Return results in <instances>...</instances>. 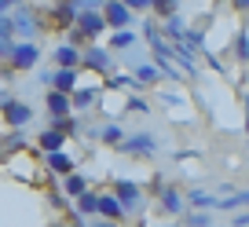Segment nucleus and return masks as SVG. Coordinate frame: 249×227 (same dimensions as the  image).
<instances>
[{
	"label": "nucleus",
	"instance_id": "obj_36",
	"mask_svg": "<svg viewBox=\"0 0 249 227\" xmlns=\"http://www.w3.org/2000/svg\"><path fill=\"white\" fill-rule=\"evenodd\" d=\"M48 205H52V209H66V194L52 191V194H48Z\"/></svg>",
	"mask_w": 249,
	"mask_h": 227
},
{
	"label": "nucleus",
	"instance_id": "obj_34",
	"mask_svg": "<svg viewBox=\"0 0 249 227\" xmlns=\"http://www.w3.org/2000/svg\"><path fill=\"white\" fill-rule=\"evenodd\" d=\"M231 227H249V209H246V205H242V209H234Z\"/></svg>",
	"mask_w": 249,
	"mask_h": 227
},
{
	"label": "nucleus",
	"instance_id": "obj_23",
	"mask_svg": "<svg viewBox=\"0 0 249 227\" xmlns=\"http://www.w3.org/2000/svg\"><path fill=\"white\" fill-rule=\"evenodd\" d=\"M85 187H88V180H85V176L77 173V169H73V173H66V176H62V194H66V198L81 194V191H85Z\"/></svg>",
	"mask_w": 249,
	"mask_h": 227
},
{
	"label": "nucleus",
	"instance_id": "obj_1",
	"mask_svg": "<svg viewBox=\"0 0 249 227\" xmlns=\"http://www.w3.org/2000/svg\"><path fill=\"white\" fill-rule=\"evenodd\" d=\"M8 18H11V33H15L18 40H37V33L44 30V18H40V11H33L30 4H15V8L8 11Z\"/></svg>",
	"mask_w": 249,
	"mask_h": 227
},
{
	"label": "nucleus",
	"instance_id": "obj_11",
	"mask_svg": "<svg viewBox=\"0 0 249 227\" xmlns=\"http://www.w3.org/2000/svg\"><path fill=\"white\" fill-rule=\"evenodd\" d=\"M95 216H103L107 224H117V220H124V209H121V202H117L114 191L95 198Z\"/></svg>",
	"mask_w": 249,
	"mask_h": 227
},
{
	"label": "nucleus",
	"instance_id": "obj_15",
	"mask_svg": "<svg viewBox=\"0 0 249 227\" xmlns=\"http://www.w3.org/2000/svg\"><path fill=\"white\" fill-rule=\"evenodd\" d=\"M158 30H161L165 40H179V37H183V30H187V18L179 15V11H172V15H165L161 22H158Z\"/></svg>",
	"mask_w": 249,
	"mask_h": 227
},
{
	"label": "nucleus",
	"instance_id": "obj_10",
	"mask_svg": "<svg viewBox=\"0 0 249 227\" xmlns=\"http://www.w3.org/2000/svg\"><path fill=\"white\" fill-rule=\"evenodd\" d=\"M154 187H158V191H154V194H158V205H161L165 212H172V216H179V212H183V194H179L176 187H169V183H161V180H158Z\"/></svg>",
	"mask_w": 249,
	"mask_h": 227
},
{
	"label": "nucleus",
	"instance_id": "obj_19",
	"mask_svg": "<svg viewBox=\"0 0 249 227\" xmlns=\"http://www.w3.org/2000/svg\"><path fill=\"white\" fill-rule=\"evenodd\" d=\"M132 77H136V85H140V88L161 85V73H158V66H154V63H143V66H136V70H132Z\"/></svg>",
	"mask_w": 249,
	"mask_h": 227
},
{
	"label": "nucleus",
	"instance_id": "obj_7",
	"mask_svg": "<svg viewBox=\"0 0 249 227\" xmlns=\"http://www.w3.org/2000/svg\"><path fill=\"white\" fill-rule=\"evenodd\" d=\"M117 150H124V154H140V157H150V154H158V140H154L150 132H132V136H121Z\"/></svg>",
	"mask_w": 249,
	"mask_h": 227
},
{
	"label": "nucleus",
	"instance_id": "obj_13",
	"mask_svg": "<svg viewBox=\"0 0 249 227\" xmlns=\"http://www.w3.org/2000/svg\"><path fill=\"white\" fill-rule=\"evenodd\" d=\"M140 44V33L132 30V26H121V30H110V52H132V48Z\"/></svg>",
	"mask_w": 249,
	"mask_h": 227
},
{
	"label": "nucleus",
	"instance_id": "obj_6",
	"mask_svg": "<svg viewBox=\"0 0 249 227\" xmlns=\"http://www.w3.org/2000/svg\"><path fill=\"white\" fill-rule=\"evenodd\" d=\"M114 194H117V202H121L124 216L143 209V187H140L136 180H117V183H114Z\"/></svg>",
	"mask_w": 249,
	"mask_h": 227
},
{
	"label": "nucleus",
	"instance_id": "obj_33",
	"mask_svg": "<svg viewBox=\"0 0 249 227\" xmlns=\"http://www.w3.org/2000/svg\"><path fill=\"white\" fill-rule=\"evenodd\" d=\"M143 37H147V40H154V37H161V30H158V18H154V15H150V18H147V22H143Z\"/></svg>",
	"mask_w": 249,
	"mask_h": 227
},
{
	"label": "nucleus",
	"instance_id": "obj_16",
	"mask_svg": "<svg viewBox=\"0 0 249 227\" xmlns=\"http://www.w3.org/2000/svg\"><path fill=\"white\" fill-rule=\"evenodd\" d=\"M55 66H81V44H73V40H66V44L55 48Z\"/></svg>",
	"mask_w": 249,
	"mask_h": 227
},
{
	"label": "nucleus",
	"instance_id": "obj_39",
	"mask_svg": "<svg viewBox=\"0 0 249 227\" xmlns=\"http://www.w3.org/2000/svg\"><path fill=\"white\" fill-rule=\"evenodd\" d=\"M8 4H11V8H15V4H22V0H8Z\"/></svg>",
	"mask_w": 249,
	"mask_h": 227
},
{
	"label": "nucleus",
	"instance_id": "obj_28",
	"mask_svg": "<svg viewBox=\"0 0 249 227\" xmlns=\"http://www.w3.org/2000/svg\"><path fill=\"white\" fill-rule=\"evenodd\" d=\"M150 11H154L158 18L172 15V11H179V0H150Z\"/></svg>",
	"mask_w": 249,
	"mask_h": 227
},
{
	"label": "nucleus",
	"instance_id": "obj_12",
	"mask_svg": "<svg viewBox=\"0 0 249 227\" xmlns=\"http://www.w3.org/2000/svg\"><path fill=\"white\" fill-rule=\"evenodd\" d=\"M81 66H55L52 70V85L48 88H59V92H73V88L81 85Z\"/></svg>",
	"mask_w": 249,
	"mask_h": 227
},
{
	"label": "nucleus",
	"instance_id": "obj_26",
	"mask_svg": "<svg viewBox=\"0 0 249 227\" xmlns=\"http://www.w3.org/2000/svg\"><path fill=\"white\" fill-rule=\"evenodd\" d=\"M55 22L59 26H73V15H77V4H73V0H62V4H55Z\"/></svg>",
	"mask_w": 249,
	"mask_h": 227
},
{
	"label": "nucleus",
	"instance_id": "obj_3",
	"mask_svg": "<svg viewBox=\"0 0 249 227\" xmlns=\"http://www.w3.org/2000/svg\"><path fill=\"white\" fill-rule=\"evenodd\" d=\"M103 30H107V22H103V11L99 8H81L77 15H73V40H95L103 37Z\"/></svg>",
	"mask_w": 249,
	"mask_h": 227
},
{
	"label": "nucleus",
	"instance_id": "obj_27",
	"mask_svg": "<svg viewBox=\"0 0 249 227\" xmlns=\"http://www.w3.org/2000/svg\"><path fill=\"white\" fill-rule=\"evenodd\" d=\"M26 147V136H22V128H11L4 140H0V150H22Z\"/></svg>",
	"mask_w": 249,
	"mask_h": 227
},
{
	"label": "nucleus",
	"instance_id": "obj_14",
	"mask_svg": "<svg viewBox=\"0 0 249 227\" xmlns=\"http://www.w3.org/2000/svg\"><path fill=\"white\" fill-rule=\"evenodd\" d=\"M44 110L48 118H59V114H70V92H59V88H48L44 92Z\"/></svg>",
	"mask_w": 249,
	"mask_h": 227
},
{
	"label": "nucleus",
	"instance_id": "obj_37",
	"mask_svg": "<svg viewBox=\"0 0 249 227\" xmlns=\"http://www.w3.org/2000/svg\"><path fill=\"white\" fill-rule=\"evenodd\" d=\"M231 8L242 15V11H249V0H231Z\"/></svg>",
	"mask_w": 249,
	"mask_h": 227
},
{
	"label": "nucleus",
	"instance_id": "obj_17",
	"mask_svg": "<svg viewBox=\"0 0 249 227\" xmlns=\"http://www.w3.org/2000/svg\"><path fill=\"white\" fill-rule=\"evenodd\" d=\"M242 205H249V191H234L231 187V194H216V205H213V209L231 212V209H242Z\"/></svg>",
	"mask_w": 249,
	"mask_h": 227
},
{
	"label": "nucleus",
	"instance_id": "obj_21",
	"mask_svg": "<svg viewBox=\"0 0 249 227\" xmlns=\"http://www.w3.org/2000/svg\"><path fill=\"white\" fill-rule=\"evenodd\" d=\"M52 128H59L62 136H66V140H70V136H77L81 132V121H77V114H59V118H52Z\"/></svg>",
	"mask_w": 249,
	"mask_h": 227
},
{
	"label": "nucleus",
	"instance_id": "obj_25",
	"mask_svg": "<svg viewBox=\"0 0 249 227\" xmlns=\"http://www.w3.org/2000/svg\"><path fill=\"white\" fill-rule=\"evenodd\" d=\"M37 143H40V150H59V147H66V136L59 128H48V132L37 136Z\"/></svg>",
	"mask_w": 249,
	"mask_h": 227
},
{
	"label": "nucleus",
	"instance_id": "obj_31",
	"mask_svg": "<svg viewBox=\"0 0 249 227\" xmlns=\"http://www.w3.org/2000/svg\"><path fill=\"white\" fill-rule=\"evenodd\" d=\"M234 59H238V63H246V59H249V37H246V33L234 37Z\"/></svg>",
	"mask_w": 249,
	"mask_h": 227
},
{
	"label": "nucleus",
	"instance_id": "obj_5",
	"mask_svg": "<svg viewBox=\"0 0 249 227\" xmlns=\"http://www.w3.org/2000/svg\"><path fill=\"white\" fill-rule=\"evenodd\" d=\"M103 22H107V30H121V26H132L136 11L124 4V0H103Z\"/></svg>",
	"mask_w": 249,
	"mask_h": 227
},
{
	"label": "nucleus",
	"instance_id": "obj_29",
	"mask_svg": "<svg viewBox=\"0 0 249 227\" xmlns=\"http://www.w3.org/2000/svg\"><path fill=\"white\" fill-rule=\"evenodd\" d=\"M191 205H195V209H213V205H216V194H205V191H191Z\"/></svg>",
	"mask_w": 249,
	"mask_h": 227
},
{
	"label": "nucleus",
	"instance_id": "obj_32",
	"mask_svg": "<svg viewBox=\"0 0 249 227\" xmlns=\"http://www.w3.org/2000/svg\"><path fill=\"white\" fill-rule=\"evenodd\" d=\"M128 110H136V114H150V103L143 99V95H128Z\"/></svg>",
	"mask_w": 249,
	"mask_h": 227
},
{
	"label": "nucleus",
	"instance_id": "obj_20",
	"mask_svg": "<svg viewBox=\"0 0 249 227\" xmlns=\"http://www.w3.org/2000/svg\"><path fill=\"white\" fill-rule=\"evenodd\" d=\"M92 136H95V140L103 143V147H117V143H121V136H124V128L110 121V125H99V128H95Z\"/></svg>",
	"mask_w": 249,
	"mask_h": 227
},
{
	"label": "nucleus",
	"instance_id": "obj_35",
	"mask_svg": "<svg viewBox=\"0 0 249 227\" xmlns=\"http://www.w3.org/2000/svg\"><path fill=\"white\" fill-rule=\"evenodd\" d=\"M124 4H128L136 15H147V11H150V0H124Z\"/></svg>",
	"mask_w": 249,
	"mask_h": 227
},
{
	"label": "nucleus",
	"instance_id": "obj_8",
	"mask_svg": "<svg viewBox=\"0 0 249 227\" xmlns=\"http://www.w3.org/2000/svg\"><path fill=\"white\" fill-rule=\"evenodd\" d=\"M0 110H4V121H8V128H26L33 121V106L22 99H8L0 103Z\"/></svg>",
	"mask_w": 249,
	"mask_h": 227
},
{
	"label": "nucleus",
	"instance_id": "obj_4",
	"mask_svg": "<svg viewBox=\"0 0 249 227\" xmlns=\"http://www.w3.org/2000/svg\"><path fill=\"white\" fill-rule=\"evenodd\" d=\"M81 66L107 77V73L114 70V55H110L107 44H88V48H81Z\"/></svg>",
	"mask_w": 249,
	"mask_h": 227
},
{
	"label": "nucleus",
	"instance_id": "obj_9",
	"mask_svg": "<svg viewBox=\"0 0 249 227\" xmlns=\"http://www.w3.org/2000/svg\"><path fill=\"white\" fill-rule=\"evenodd\" d=\"M44 169H48V173H55V176H66V173H73V169H77V157L66 154V147L44 150Z\"/></svg>",
	"mask_w": 249,
	"mask_h": 227
},
{
	"label": "nucleus",
	"instance_id": "obj_30",
	"mask_svg": "<svg viewBox=\"0 0 249 227\" xmlns=\"http://www.w3.org/2000/svg\"><path fill=\"white\" fill-rule=\"evenodd\" d=\"M187 224L191 227H213V216H209V209H195V212H187Z\"/></svg>",
	"mask_w": 249,
	"mask_h": 227
},
{
	"label": "nucleus",
	"instance_id": "obj_22",
	"mask_svg": "<svg viewBox=\"0 0 249 227\" xmlns=\"http://www.w3.org/2000/svg\"><path fill=\"white\" fill-rule=\"evenodd\" d=\"M95 198H99V194H95L92 187H85L81 194H73L70 202H77V205H73V212H81V216H92V212H95Z\"/></svg>",
	"mask_w": 249,
	"mask_h": 227
},
{
	"label": "nucleus",
	"instance_id": "obj_24",
	"mask_svg": "<svg viewBox=\"0 0 249 227\" xmlns=\"http://www.w3.org/2000/svg\"><path fill=\"white\" fill-rule=\"evenodd\" d=\"M107 88H117V92H136L140 85H136V77H128V73H114V70H110L107 73Z\"/></svg>",
	"mask_w": 249,
	"mask_h": 227
},
{
	"label": "nucleus",
	"instance_id": "obj_38",
	"mask_svg": "<svg viewBox=\"0 0 249 227\" xmlns=\"http://www.w3.org/2000/svg\"><path fill=\"white\" fill-rule=\"evenodd\" d=\"M8 11H11V4H8V0H0V18L8 15Z\"/></svg>",
	"mask_w": 249,
	"mask_h": 227
},
{
	"label": "nucleus",
	"instance_id": "obj_2",
	"mask_svg": "<svg viewBox=\"0 0 249 227\" xmlns=\"http://www.w3.org/2000/svg\"><path fill=\"white\" fill-rule=\"evenodd\" d=\"M4 63H8V70L11 73H30L33 66L40 63V48L33 44V40H11V48H8V55H4Z\"/></svg>",
	"mask_w": 249,
	"mask_h": 227
},
{
	"label": "nucleus",
	"instance_id": "obj_18",
	"mask_svg": "<svg viewBox=\"0 0 249 227\" xmlns=\"http://www.w3.org/2000/svg\"><path fill=\"white\" fill-rule=\"evenodd\" d=\"M95 99H99V88H73L70 92V106L73 110H88V106H95Z\"/></svg>",
	"mask_w": 249,
	"mask_h": 227
}]
</instances>
